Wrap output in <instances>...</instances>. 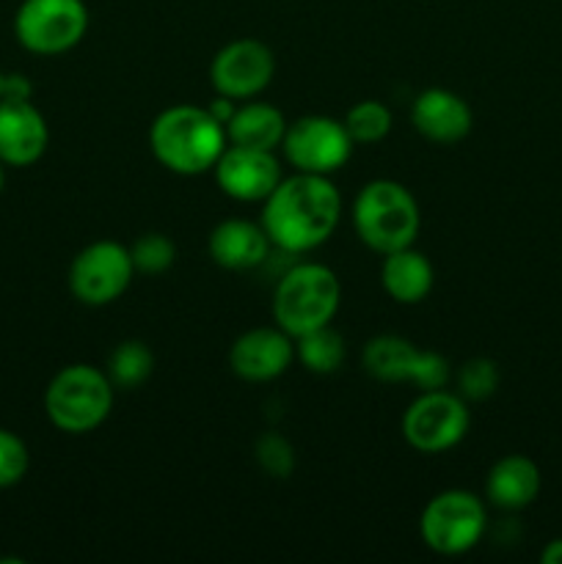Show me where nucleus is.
Listing matches in <instances>:
<instances>
[{
	"mask_svg": "<svg viewBox=\"0 0 562 564\" xmlns=\"http://www.w3.org/2000/svg\"><path fill=\"white\" fill-rule=\"evenodd\" d=\"M342 220V196L331 176L292 174L275 185L262 202L259 224L268 231L275 251L301 253L314 251L331 240Z\"/></svg>",
	"mask_w": 562,
	"mask_h": 564,
	"instance_id": "nucleus-1",
	"label": "nucleus"
},
{
	"mask_svg": "<svg viewBox=\"0 0 562 564\" xmlns=\"http://www.w3.org/2000/svg\"><path fill=\"white\" fill-rule=\"evenodd\" d=\"M229 147L226 127L196 105H171L149 127V149L165 171L180 176H202L215 169Z\"/></svg>",
	"mask_w": 562,
	"mask_h": 564,
	"instance_id": "nucleus-2",
	"label": "nucleus"
},
{
	"mask_svg": "<svg viewBox=\"0 0 562 564\" xmlns=\"http://www.w3.org/2000/svg\"><path fill=\"white\" fill-rule=\"evenodd\" d=\"M353 229L358 240L386 257L417 242L422 229L419 202L395 180H372L353 198Z\"/></svg>",
	"mask_w": 562,
	"mask_h": 564,
	"instance_id": "nucleus-3",
	"label": "nucleus"
},
{
	"mask_svg": "<svg viewBox=\"0 0 562 564\" xmlns=\"http://www.w3.org/2000/svg\"><path fill=\"white\" fill-rule=\"evenodd\" d=\"M342 303V284L328 264L295 262L273 286V323L298 339L334 323Z\"/></svg>",
	"mask_w": 562,
	"mask_h": 564,
	"instance_id": "nucleus-4",
	"label": "nucleus"
},
{
	"mask_svg": "<svg viewBox=\"0 0 562 564\" xmlns=\"http://www.w3.org/2000/svg\"><path fill=\"white\" fill-rule=\"evenodd\" d=\"M114 383L108 372L91 364H69L50 380L44 391V413L61 433H94L114 411Z\"/></svg>",
	"mask_w": 562,
	"mask_h": 564,
	"instance_id": "nucleus-5",
	"label": "nucleus"
},
{
	"mask_svg": "<svg viewBox=\"0 0 562 564\" xmlns=\"http://www.w3.org/2000/svg\"><path fill=\"white\" fill-rule=\"evenodd\" d=\"M488 510L472 490L452 488L433 496L419 518V534L430 551L441 556H463L485 538Z\"/></svg>",
	"mask_w": 562,
	"mask_h": 564,
	"instance_id": "nucleus-6",
	"label": "nucleus"
},
{
	"mask_svg": "<svg viewBox=\"0 0 562 564\" xmlns=\"http://www.w3.org/2000/svg\"><path fill=\"white\" fill-rule=\"evenodd\" d=\"M402 438L411 449L422 455H441L450 452L466 438L472 427V413L461 394L439 389L419 391L417 400L402 413Z\"/></svg>",
	"mask_w": 562,
	"mask_h": 564,
	"instance_id": "nucleus-7",
	"label": "nucleus"
},
{
	"mask_svg": "<svg viewBox=\"0 0 562 564\" xmlns=\"http://www.w3.org/2000/svg\"><path fill=\"white\" fill-rule=\"evenodd\" d=\"M88 6L83 0H22L14 14V36L28 53L61 55L83 42Z\"/></svg>",
	"mask_w": 562,
	"mask_h": 564,
	"instance_id": "nucleus-8",
	"label": "nucleus"
},
{
	"mask_svg": "<svg viewBox=\"0 0 562 564\" xmlns=\"http://www.w3.org/2000/svg\"><path fill=\"white\" fill-rule=\"evenodd\" d=\"M353 138L347 135L345 121L331 116L309 113L287 124L281 152L287 165L298 174L331 176L350 160Z\"/></svg>",
	"mask_w": 562,
	"mask_h": 564,
	"instance_id": "nucleus-9",
	"label": "nucleus"
},
{
	"mask_svg": "<svg viewBox=\"0 0 562 564\" xmlns=\"http://www.w3.org/2000/svg\"><path fill=\"white\" fill-rule=\"evenodd\" d=\"M136 279L130 248L116 240H97L80 248L69 264V292L83 306H110Z\"/></svg>",
	"mask_w": 562,
	"mask_h": 564,
	"instance_id": "nucleus-10",
	"label": "nucleus"
},
{
	"mask_svg": "<svg viewBox=\"0 0 562 564\" xmlns=\"http://www.w3.org/2000/svg\"><path fill=\"white\" fill-rule=\"evenodd\" d=\"M275 75V55L259 39H235L213 55L209 83L215 94L246 102L259 97Z\"/></svg>",
	"mask_w": 562,
	"mask_h": 564,
	"instance_id": "nucleus-11",
	"label": "nucleus"
},
{
	"mask_svg": "<svg viewBox=\"0 0 562 564\" xmlns=\"http://www.w3.org/2000/svg\"><path fill=\"white\" fill-rule=\"evenodd\" d=\"M215 182L229 198L242 204H262L275 191L284 171L275 152L229 143L213 169Z\"/></svg>",
	"mask_w": 562,
	"mask_h": 564,
	"instance_id": "nucleus-12",
	"label": "nucleus"
},
{
	"mask_svg": "<svg viewBox=\"0 0 562 564\" xmlns=\"http://www.w3.org/2000/svg\"><path fill=\"white\" fill-rule=\"evenodd\" d=\"M295 361V339L279 325L251 328L229 347V367L246 383H270Z\"/></svg>",
	"mask_w": 562,
	"mask_h": 564,
	"instance_id": "nucleus-13",
	"label": "nucleus"
},
{
	"mask_svg": "<svg viewBox=\"0 0 562 564\" xmlns=\"http://www.w3.org/2000/svg\"><path fill=\"white\" fill-rule=\"evenodd\" d=\"M50 147V130L42 110L31 99H0V163L28 169Z\"/></svg>",
	"mask_w": 562,
	"mask_h": 564,
	"instance_id": "nucleus-14",
	"label": "nucleus"
},
{
	"mask_svg": "<svg viewBox=\"0 0 562 564\" xmlns=\"http://www.w3.org/2000/svg\"><path fill=\"white\" fill-rule=\"evenodd\" d=\"M411 124L424 141L452 147L472 132L474 113L461 94L450 88H428L413 99Z\"/></svg>",
	"mask_w": 562,
	"mask_h": 564,
	"instance_id": "nucleus-15",
	"label": "nucleus"
},
{
	"mask_svg": "<svg viewBox=\"0 0 562 564\" xmlns=\"http://www.w3.org/2000/svg\"><path fill=\"white\" fill-rule=\"evenodd\" d=\"M273 242L259 220L229 218L220 220L207 237V253L224 270H253L270 259Z\"/></svg>",
	"mask_w": 562,
	"mask_h": 564,
	"instance_id": "nucleus-16",
	"label": "nucleus"
},
{
	"mask_svg": "<svg viewBox=\"0 0 562 564\" xmlns=\"http://www.w3.org/2000/svg\"><path fill=\"white\" fill-rule=\"evenodd\" d=\"M543 488V477L532 457L527 455H507L490 466L488 479H485V499L496 510L518 512L534 505Z\"/></svg>",
	"mask_w": 562,
	"mask_h": 564,
	"instance_id": "nucleus-17",
	"label": "nucleus"
},
{
	"mask_svg": "<svg viewBox=\"0 0 562 564\" xmlns=\"http://www.w3.org/2000/svg\"><path fill=\"white\" fill-rule=\"evenodd\" d=\"M380 284L391 301L413 306L433 292L435 270L422 251L408 246L386 253L383 264H380Z\"/></svg>",
	"mask_w": 562,
	"mask_h": 564,
	"instance_id": "nucleus-18",
	"label": "nucleus"
},
{
	"mask_svg": "<svg viewBox=\"0 0 562 564\" xmlns=\"http://www.w3.org/2000/svg\"><path fill=\"white\" fill-rule=\"evenodd\" d=\"M287 124L290 121H287V116L275 105L246 99L242 105H237L235 116L226 124V138H229V143H237V147L279 152Z\"/></svg>",
	"mask_w": 562,
	"mask_h": 564,
	"instance_id": "nucleus-19",
	"label": "nucleus"
},
{
	"mask_svg": "<svg viewBox=\"0 0 562 564\" xmlns=\"http://www.w3.org/2000/svg\"><path fill=\"white\" fill-rule=\"evenodd\" d=\"M419 347L402 336L383 334L364 345L361 367L380 383H408Z\"/></svg>",
	"mask_w": 562,
	"mask_h": 564,
	"instance_id": "nucleus-20",
	"label": "nucleus"
},
{
	"mask_svg": "<svg viewBox=\"0 0 562 564\" xmlns=\"http://www.w3.org/2000/svg\"><path fill=\"white\" fill-rule=\"evenodd\" d=\"M345 336L336 328H331V325L309 330V334L298 336L295 339V358L303 364V369H309L312 375L339 372L342 364H345Z\"/></svg>",
	"mask_w": 562,
	"mask_h": 564,
	"instance_id": "nucleus-21",
	"label": "nucleus"
},
{
	"mask_svg": "<svg viewBox=\"0 0 562 564\" xmlns=\"http://www.w3.org/2000/svg\"><path fill=\"white\" fill-rule=\"evenodd\" d=\"M105 372H108L114 389L136 391V389H141L149 378H152L154 352L149 350L147 341L125 339L114 347Z\"/></svg>",
	"mask_w": 562,
	"mask_h": 564,
	"instance_id": "nucleus-22",
	"label": "nucleus"
},
{
	"mask_svg": "<svg viewBox=\"0 0 562 564\" xmlns=\"http://www.w3.org/2000/svg\"><path fill=\"white\" fill-rule=\"evenodd\" d=\"M342 121H345V130L353 138V143L372 147V143H380L389 135L395 119H391V110L386 102H380V99H361V102H356L347 110Z\"/></svg>",
	"mask_w": 562,
	"mask_h": 564,
	"instance_id": "nucleus-23",
	"label": "nucleus"
},
{
	"mask_svg": "<svg viewBox=\"0 0 562 564\" xmlns=\"http://www.w3.org/2000/svg\"><path fill=\"white\" fill-rule=\"evenodd\" d=\"M501 383L499 364L494 358H468L457 372V394L466 402H485L496 394Z\"/></svg>",
	"mask_w": 562,
	"mask_h": 564,
	"instance_id": "nucleus-24",
	"label": "nucleus"
},
{
	"mask_svg": "<svg viewBox=\"0 0 562 564\" xmlns=\"http://www.w3.org/2000/svg\"><path fill=\"white\" fill-rule=\"evenodd\" d=\"M130 257L136 264V273L160 275L174 264L176 246L171 237L160 235V231H147L130 246Z\"/></svg>",
	"mask_w": 562,
	"mask_h": 564,
	"instance_id": "nucleus-25",
	"label": "nucleus"
},
{
	"mask_svg": "<svg viewBox=\"0 0 562 564\" xmlns=\"http://www.w3.org/2000/svg\"><path fill=\"white\" fill-rule=\"evenodd\" d=\"M257 463L273 479H290L295 471V449L284 435L264 433L257 441Z\"/></svg>",
	"mask_w": 562,
	"mask_h": 564,
	"instance_id": "nucleus-26",
	"label": "nucleus"
},
{
	"mask_svg": "<svg viewBox=\"0 0 562 564\" xmlns=\"http://www.w3.org/2000/svg\"><path fill=\"white\" fill-rule=\"evenodd\" d=\"M28 466H31V455H28L25 441L11 433V430L0 427V490L14 488L17 482H22Z\"/></svg>",
	"mask_w": 562,
	"mask_h": 564,
	"instance_id": "nucleus-27",
	"label": "nucleus"
},
{
	"mask_svg": "<svg viewBox=\"0 0 562 564\" xmlns=\"http://www.w3.org/2000/svg\"><path fill=\"white\" fill-rule=\"evenodd\" d=\"M450 380H452V367L441 352L435 350L417 352V361H413L408 383L417 386L419 391H439V389H446Z\"/></svg>",
	"mask_w": 562,
	"mask_h": 564,
	"instance_id": "nucleus-28",
	"label": "nucleus"
},
{
	"mask_svg": "<svg viewBox=\"0 0 562 564\" xmlns=\"http://www.w3.org/2000/svg\"><path fill=\"white\" fill-rule=\"evenodd\" d=\"M33 86L20 72H6V94L3 99H31Z\"/></svg>",
	"mask_w": 562,
	"mask_h": 564,
	"instance_id": "nucleus-29",
	"label": "nucleus"
},
{
	"mask_svg": "<svg viewBox=\"0 0 562 564\" xmlns=\"http://www.w3.org/2000/svg\"><path fill=\"white\" fill-rule=\"evenodd\" d=\"M207 110H209V113L215 116V119L220 121V124L226 127V124H229V121H231V116H235V110H237V99L224 97V94H215V97L209 99Z\"/></svg>",
	"mask_w": 562,
	"mask_h": 564,
	"instance_id": "nucleus-30",
	"label": "nucleus"
},
{
	"mask_svg": "<svg viewBox=\"0 0 562 564\" xmlns=\"http://www.w3.org/2000/svg\"><path fill=\"white\" fill-rule=\"evenodd\" d=\"M540 562H543V564H562V538L551 540V543L545 545L543 554H540Z\"/></svg>",
	"mask_w": 562,
	"mask_h": 564,
	"instance_id": "nucleus-31",
	"label": "nucleus"
},
{
	"mask_svg": "<svg viewBox=\"0 0 562 564\" xmlns=\"http://www.w3.org/2000/svg\"><path fill=\"white\" fill-rule=\"evenodd\" d=\"M6 94V72H0V99H3Z\"/></svg>",
	"mask_w": 562,
	"mask_h": 564,
	"instance_id": "nucleus-32",
	"label": "nucleus"
},
{
	"mask_svg": "<svg viewBox=\"0 0 562 564\" xmlns=\"http://www.w3.org/2000/svg\"><path fill=\"white\" fill-rule=\"evenodd\" d=\"M6 187V171H3V163H0V193H3Z\"/></svg>",
	"mask_w": 562,
	"mask_h": 564,
	"instance_id": "nucleus-33",
	"label": "nucleus"
}]
</instances>
